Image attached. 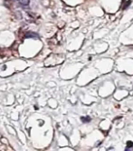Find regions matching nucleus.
I'll use <instances>...</instances> for the list:
<instances>
[{
	"mask_svg": "<svg viewBox=\"0 0 133 151\" xmlns=\"http://www.w3.org/2000/svg\"><path fill=\"white\" fill-rule=\"evenodd\" d=\"M130 147H133V142H131V141H128V142H127L126 150H129Z\"/></svg>",
	"mask_w": 133,
	"mask_h": 151,
	"instance_id": "nucleus-4",
	"label": "nucleus"
},
{
	"mask_svg": "<svg viewBox=\"0 0 133 151\" xmlns=\"http://www.w3.org/2000/svg\"><path fill=\"white\" fill-rule=\"evenodd\" d=\"M17 2H18L21 6H28V5H29V3H30V1H29V0H17Z\"/></svg>",
	"mask_w": 133,
	"mask_h": 151,
	"instance_id": "nucleus-2",
	"label": "nucleus"
},
{
	"mask_svg": "<svg viewBox=\"0 0 133 151\" xmlns=\"http://www.w3.org/2000/svg\"><path fill=\"white\" fill-rule=\"evenodd\" d=\"M25 38H38V35L35 33H33V32H27L25 35Z\"/></svg>",
	"mask_w": 133,
	"mask_h": 151,
	"instance_id": "nucleus-1",
	"label": "nucleus"
},
{
	"mask_svg": "<svg viewBox=\"0 0 133 151\" xmlns=\"http://www.w3.org/2000/svg\"><path fill=\"white\" fill-rule=\"evenodd\" d=\"M81 120H82L83 123H89V122H91V117L87 116V117H81Z\"/></svg>",
	"mask_w": 133,
	"mask_h": 151,
	"instance_id": "nucleus-3",
	"label": "nucleus"
}]
</instances>
